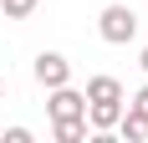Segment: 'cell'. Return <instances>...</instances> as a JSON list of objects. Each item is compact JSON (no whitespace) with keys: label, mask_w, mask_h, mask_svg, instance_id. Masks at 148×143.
<instances>
[{"label":"cell","mask_w":148,"mask_h":143,"mask_svg":"<svg viewBox=\"0 0 148 143\" xmlns=\"http://www.w3.org/2000/svg\"><path fill=\"white\" fill-rule=\"evenodd\" d=\"M97 36H102L107 46H128L138 36V10L133 5H107V10L97 15Z\"/></svg>","instance_id":"6da1fadb"},{"label":"cell","mask_w":148,"mask_h":143,"mask_svg":"<svg viewBox=\"0 0 148 143\" xmlns=\"http://www.w3.org/2000/svg\"><path fill=\"white\" fill-rule=\"evenodd\" d=\"M46 113H51V123H56V118H87V97H82L72 82H61V87H51Z\"/></svg>","instance_id":"7a4b0ae2"},{"label":"cell","mask_w":148,"mask_h":143,"mask_svg":"<svg viewBox=\"0 0 148 143\" xmlns=\"http://www.w3.org/2000/svg\"><path fill=\"white\" fill-rule=\"evenodd\" d=\"M36 82L51 92V87H61V82H72V61L61 56V51H41L36 56Z\"/></svg>","instance_id":"3957f363"},{"label":"cell","mask_w":148,"mask_h":143,"mask_svg":"<svg viewBox=\"0 0 148 143\" xmlns=\"http://www.w3.org/2000/svg\"><path fill=\"white\" fill-rule=\"evenodd\" d=\"M118 118H123V102H87V128L92 133H112Z\"/></svg>","instance_id":"277c9868"},{"label":"cell","mask_w":148,"mask_h":143,"mask_svg":"<svg viewBox=\"0 0 148 143\" xmlns=\"http://www.w3.org/2000/svg\"><path fill=\"white\" fill-rule=\"evenodd\" d=\"M82 97H87V102H123V82H118V77H92Z\"/></svg>","instance_id":"5b68a950"},{"label":"cell","mask_w":148,"mask_h":143,"mask_svg":"<svg viewBox=\"0 0 148 143\" xmlns=\"http://www.w3.org/2000/svg\"><path fill=\"white\" fill-rule=\"evenodd\" d=\"M51 133H56V143H82L87 138V118H56Z\"/></svg>","instance_id":"8992f818"},{"label":"cell","mask_w":148,"mask_h":143,"mask_svg":"<svg viewBox=\"0 0 148 143\" xmlns=\"http://www.w3.org/2000/svg\"><path fill=\"white\" fill-rule=\"evenodd\" d=\"M112 128H118V138H123V143H148V123H143V118H133V113H123Z\"/></svg>","instance_id":"52a82bcc"},{"label":"cell","mask_w":148,"mask_h":143,"mask_svg":"<svg viewBox=\"0 0 148 143\" xmlns=\"http://www.w3.org/2000/svg\"><path fill=\"white\" fill-rule=\"evenodd\" d=\"M36 5L41 0H0V15L5 21H26V15H36Z\"/></svg>","instance_id":"ba28073f"},{"label":"cell","mask_w":148,"mask_h":143,"mask_svg":"<svg viewBox=\"0 0 148 143\" xmlns=\"http://www.w3.org/2000/svg\"><path fill=\"white\" fill-rule=\"evenodd\" d=\"M128 113L148 123V87H138V92H133V102H128Z\"/></svg>","instance_id":"9c48e42d"},{"label":"cell","mask_w":148,"mask_h":143,"mask_svg":"<svg viewBox=\"0 0 148 143\" xmlns=\"http://www.w3.org/2000/svg\"><path fill=\"white\" fill-rule=\"evenodd\" d=\"M0 138H5V143H31V128H5Z\"/></svg>","instance_id":"30bf717a"},{"label":"cell","mask_w":148,"mask_h":143,"mask_svg":"<svg viewBox=\"0 0 148 143\" xmlns=\"http://www.w3.org/2000/svg\"><path fill=\"white\" fill-rule=\"evenodd\" d=\"M138 67H143V77H148V46H143V56H138Z\"/></svg>","instance_id":"8fae6325"},{"label":"cell","mask_w":148,"mask_h":143,"mask_svg":"<svg viewBox=\"0 0 148 143\" xmlns=\"http://www.w3.org/2000/svg\"><path fill=\"white\" fill-rule=\"evenodd\" d=\"M0 97H5V87H0Z\"/></svg>","instance_id":"7c38bea8"}]
</instances>
